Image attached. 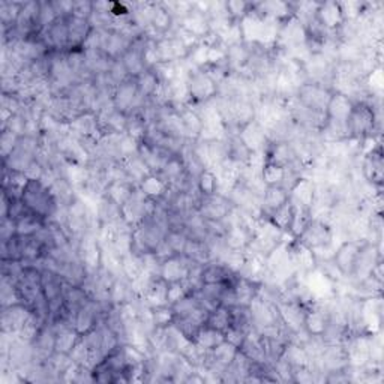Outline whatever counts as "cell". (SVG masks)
Masks as SVG:
<instances>
[{"mask_svg": "<svg viewBox=\"0 0 384 384\" xmlns=\"http://www.w3.org/2000/svg\"><path fill=\"white\" fill-rule=\"evenodd\" d=\"M348 138L365 143L380 135V98L369 96L362 101H354L347 119Z\"/></svg>", "mask_w": 384, "mask_h": 384, "instance_id": "6da1fadb", "label": "cell"}, {"mask_svg": "<svg viewBox=\"0 0 384 384\" xmlns=\"http://www.w3.org/2000/svg\"><path fill=\"white\" fill-rule=\"evenodd\" d=\"M21 200L27 210H31L48 221L58 215V212L61 210L50 187H47L42 180L27 182Z\"/></svg>", "mask_w": 384, "mask_h": 384, "instance_id": "7a4b0ae2", "label": "cell"}, {"mask_svg": "<svg viewBox=\"0 0 384 384\" xmlns=\"http://www.w3.org/2000/svg\"><path fill=\"white\" fill-rule=\"evenodd\" d=\"M188 104L203 105L218 96L219 84L210 77L206 69H190L187 77Z\"/></svg>", "mask_w": 384, "mask_h": 384, "instance_id": "3957f363", "label": "cell"}, {"mask_svg": "<svg viewBox=\"0 0 384 384\" xmlns=\"http://www.w3.org/2000/svg\"><path fill=\"white\" fill-rule=\"evenodd\" d=\"M359 173L362 179L369 187L381 191L383 182H384V160H383V150L381 143L378 141L377 145H373L363 152L362 161L359 164Z\"/></svg>", "mask_w": 384, "mask_h": 384, "instance_id": "277c9868", "label": "cell"}, {"mask_svg": "<svg viewBox=\"0 0 384 384\" xmlns=\"http://www.w3.org/2000/svg\"><path fill=\"white\" fill-rule=\"evenodd\" d=\"M145 103L146 99L140 95L135 78H128L113 89L111 104L115 110L120 111L125 116L133 115V113L143 107Z\"/></svg>", "mask_w": 384, "mask_h": 384, "instance_id": "5b68a950", "label": "cell"}, {"mask_svg": "<svg viewBox=\"0 0 384 384\" xmlns=\"http://www.w3.org/2000/svg\"><path fill=\"white\" fill-rule=\"evenodd\" d=\"M299 244L305 245L312 251H320L324 248H331L335 244V230L333 227L321 219L312 218L305 232L296 239Z\"/></svg>", "mask_w": 384, "mask_h": 384, "instance_id": "8992f818", "label": "cell"}, {"mask_svg": "<svg viewBox=\"0 0 384 384\" xmlns=\"http://www.w3.org/2000/svg\"><path fill=\"white\" fill-rule=\"evenodd\" d=\"M380 261H383L381 244H373V242H366V240L362 242L350 281L353 284L363 282L365 279L371 276L373 270Z\"/></svg>", "mask_w": 384, "mask_h": 384, "instance_id": "52a82bcc", "label": "cell"}, {"mask_svg": "<svg viewBox=\"0 0 384 384\" xmlns=\"http://www.w3.org/2000/svg\"><path fill=\"white\" fill-rule=\"evenodd\" d=\"M333 95V90L327 86H323V84L317 83H305L303 86L297 89L296 98L297 101L311 111L320 113V115H326V108L327 104H329L331 98Z\"/></svg>", "mask_w": 384, "mask_h": 384, "instance_id": "ba28073f", "label": "cell"}, {"mask_svg": "<svg viewBox=\"0 0 384 384\" xmlns=\"http://www.w3.org/2000/svg\"><path fill=\"white\" fill-rule=\"evenodd\" d=\"M32 314V309L24 303H16L2 308V311H0V331L5 335H19Z\"/></svg>", "mask_w": 384, "mask_h": 384, "instance_id": "9c48e42d", "label": "cell"}, {"mask_svg": "<svg viewBox=\"0 0 384 384\" xmlns=\"http://www.w3.org/2000/svg\"><path fill=\"white\" fill-rule=\"evenodd\" d=\"M360 245H362V242H358V240H343L333 251L332 261L336 266L341 276L347 281L351 279Z\"/></svg>", "mask_w": 384, "mask_h": 384, "instance_id": "30bf717a", "label": "cell"}, {"mask_svg": "<svg viewBox=\"0 0 384 384\" xmlns=\"http://www.w3.org/2000/svg\"><path fill=\"white\" fill-rule=\"evenodd\" d=\"M233 209L234 206L230 202V198L218 192L210 197H202L197 212L206 221H224L233 212Z\"/></svg>", "mask_w": 384, "mask_h": 384, "instance_id": "8fae6325", "label": "cell"}, {"mask_svg": "<svg viewBox=\"0 0 384 384\" xmlns=\"http://www.w3.org/2000/svg\"><path fill=\"white\" fill-rule=\"evenodd\" d=\"M275 305H276L282 326L286 327L291 335L305 331L303 320H305L306 306L293 302V301H279V299L275 301Z\"/></svg>", "mask_w": 384, "mask_h": 384, "instance_id": "7c38bea8", "label": "cell"}, {"mask_svg": "<svg viewBox=\"0 0 384 384\" xmlns=\"http://www.w3.org/2000/svg\"><path fill=\"white\" fill-rule=\"evenodd\" d=\"M80 261L86 266L89 274L98 272L103 267V245L96 234H88L77 244Z\"/></svg>", "mask_w": 384, "mask_h": 384, "instance_id": "4fadbf2b", "label": "cell"}, {"mask_svg": "<svg viewBox=\"0 0 384 384\" xmlns=\"http://www.w3.org/2000/svg\"><path fill=\"white\" fill-rule=\"evenodd\" d=\"M191 264L192 261H190L185 255H172V257L161 261L158 276L167 284L183 281L188 276Z\"/></svg>", "mask_w": 384, "mask_h": 384, "instance_id": "5bb4252c", "label": "cell"}, {"mask_svg": "<svg viewBox=\"0 0 384 384\" xmlns=\"http://www.w3.org/2000/svg\"><path fill=\"white\" fill-rule=\"evenodd\" d=\"M177 116L180 119L183 133L187 140H198L203 131V119L200 111H198L194 105L191 104H183L179 105L177 108Z\"/></svg>", "mask_w": 384, "mask_h": 384, "instance_id": "9a60e30c", "label": "cell"}, {"mask_svg": "<svg viewBox=\"0 0 384 384\" xmlns=\"http://www.w3.org/2000/svg\"><path fill=\"white\" fill-rule=\"evenodd\" d=\"M316 17L321 23L324 29H327L332 33H336L346 23L344 14H343V9H341L339 2H333V0H329V2H318Z\"/></svg>", "mask_w": 384, "mask_h": 384, "instance_id": "2e32d148", "label": "cell"}, {"mask_svg": "<svg viewBox=\"0 0 384 384\" xmlns=\"http://www.w3.org/2000/svg\"><path fill=\"white\" fill-rule=\"evenodd\" d=\"M316 191H317V183L314 182V179L302 176V177H299L297 182L291 187L290 200L296 206H301L311 210L316 200Z\"/></svg>", "mask_w": 384, "mask_h": 384, "instance_id": "e0dca14e", "label": "cell"}, {"mask_svg": "<svg viewBox=\"0 0 384 384\" xmlns=\"http://www.w3.org/2000/svg\"><path fill=\"white\" fill-rule=\"evenodd\" d=\"M237 275L221 260H210L202 267L203 284H233Z\"/></svg>", "mask_w": 384, "mask_h": 384, "instance_id": "ac0fdd59", "label": "cell"}, {"mask_svg": "<svg viewBox=\"0 0 384 384\" xmlns=\"http://www.w3.org/2000/svg\"><path fill=\"white\" fill-rule=\"evenodd\" d=\"M138 190L143 192L149 200L160 203L170 192V185L160 173H149L138 182Z\"/></svg>", "mask_w": 384, "mask_h": 384, "instance_id": "d6986e66", "label": "cell"}, {"mask_svg": "<svg viewBox=\"0 0 384 384\" xmlns=\"http://www.w3.org/2000/svg\"><path fill=\"white\" fill-rule=\"evenodd\" d=\"M68 31H69V50H83L90 33L93 32V26L90 20H83L73 16H68ZM66 51V53H68Z\"/></svg>", "mask_w": 384, "mask_h": 384, "instance_id": "ffe728a7", "label": "cell"}, {"mask_svg": "<svg viewBox=\"0 0 384 384\" xmlns=\"http://www.w3.org/2000/svg\"><path fill=\"white\" fill-rule=\"evenodd\" d=\"M237 135L240 137L242 141H244L245 146L251 152L264 150L267 147V143H269L267 133L264 131V128L257 120H254V122L248 123L247 126L242 128V130L237 133Z\"/></svg>", "mask_w": 384, "mask_h": 384, "instance_id": "44dd1931", "label": "cell"}, {"mask_svg": "<svg viewBox=\"0 0 384 384\" xmlns=\"http://www.w3.org/2000/svg\"><path fill=\"white\" fill-rule=\"evenodd\" d=\"M251 53H252V44H248V42H239V44L225 47L227 68H229L230 73H234V74L242 73L249 62Z\"/></svg>", "mask_w": 384, "mask_h": 384, "instance_id": "7402d4cb", "label": "cell"}, {"mask_svg": "<svg viewBox=\"0 0 384 384\" xmlns=\"http://www.w3.org/2000/svg\"><path fill=\"white\" fill-rule=\"evenodd\" d=\"M290 200V191L284 187H266L261 195V217L269 218Z\"/></svg>", "mask_w": 384, "mask_h": 384, "instance_id": "603a6c76", "label": "cell"}, {"mask_svg": "<svg viewBox=\"0 0 384 384\" xmlns=\"http://www.w3.org/2000/svg\"><path fill=\"white\" fill-rule=\"evenodd\" d=\"M261 287V282L249 279L247 276L237 275L233 284V294L236 299V305L240 306H249L251 302L257 297Z\"/></svg>", "mask_w": 384, "mask_h": 384, "instance_id": "cb8c5ba5", "label": "cell"}, {"mask_svg": "<svg viewBox=\"0 0 384 384\" xmlns=\"http://www.w3.org/2000/svg\"><path fill=\"white\" fill-rule=\"evenodd\" d=\"M354 101L351 98H348L347 95L333 92L329 104H327L326 108V118L331 120H336V122H344L347 123V119L350 116V113L353 110Z\"/></svg>", "mask_w": 384, "mask_h": 384, "instance_id": "d4e9b609", "label": "cell"}, {"mask_svg": "<svg viewBox=\"0 0 384 384\" xmlns=\"http://www.w3.org/2000/svg\"><path fill=\"white\" fill-rule=\"evenodd\" d=\"M182 255H185V257H187L190 261L197 263V264H202V266L209 263L210 260H213L209 242L203 240V239L188 237L187 247H185Z\"/></svg>", "mask_w": 384, "mask_h": 384, "instance_id": "484cf974", "label": "cell"}, {"mask_svg": "<svg viewBox=\"0 0 384 384\" xmlns=\"http://www.w3.org/2000/svg\"><path fill=\"white\" fill-rule=\"evenodd\" d=\"M47 222H48V219L42 218V217L36 215V213L26 209L23 215H20L16 219V232L19 236H23V237L35 236L36 233H39L42 229H44Z\"/></svg>", "mask_w": 384, "mask_h": 384, "instance_id": "4316f807", "label": "cell"}, {"mask_svg": "<svg viewBox=\"0 0 384 384\" xmlns=\"http://www.w3.org/2000/svg\"><path fill=\"white\" fill-rule=\"evenodd\" d=\"M53 329L56 331L54 351L71 354V351L80 343L81 335L71 326H53Z\"/></svg>", "mask_w": 384, "mask_h": 384, "instance_id": "83f0119b", "label": "cell"}, {"mask_svg": "<svg viewBox=\"0 0 384 384\" xmlns=\"http://www.w3.org/2000/svg\"><path fill=\"white\" fill-rule=\"evenodd\" d=\"M137 188V183L131 182V180H116V182H110L107 185V188L104 191V195L113 203H116L120 209L123 207V204L130 200V197L133 195V192Z\"/></svg>", "mask_w": 384, "mask_h": 384, "instance_id": "f1b7e54d", "label": "cell"}, {"mask_svg": "<svg viewBox=\"0 0 384 384\" xmlns=\"http://www.w3.org/2000/svg\"><path fill=\"white\" fill-rule=\"evenodd\" d=\"M180 27H183L185 31H188L190 33L195 35L198 39H204L210 33V26H209V19L204 14H200L192 9L191 14H188L187 17L177 21Z\"/></svg>", "mask_w": 384, "mask_h": 384, "instance_id": "f546056e", "label": "cell"}, {"mask_svg": "<svg viewBox=\"0 0 384 384\" xmlns=\"http://www.w3.org/2000/svg\"><path fill=\"white\" fill-rule=\"evenodd\" d=\"M135 83H137L140 95L143 96L146 101H150V99H155L156 96H158L162 88V84L158 76L155 74L153 69H145L143 73L135 78Z\"/></svg>", "mask_w": 384, "mask_h": 384, "instance_id": "4dcf8cb0", "label": "cell"}, {"mask_svg": "<svg viewBox=\"0 0 384 384\" xmlns=\"http://www.w3.org/2000/svg\"><path fill=\"white\" fill-rule=\"evenodd\" d=\"M289 176V168L276 165L272 162H266L261 168V179L264 187H286Z\"/></svg>", "mask_w": 384, "mask_h": 384, "instance_id": "1f68e13d", "label": "cell"}, {"mask_svg": "<svg viewBox=\"0 0 384 384\" xmlns=\"http://www.w3.org/2000/svg\"><path fill=\"white\" fill-rule=\"evenodd\" d=\"M195 187L198 194L202 197H210L219 192V180L215 173V170L204 168L203 172L197 176Z\"/></svg>", "mask_w": 384, "mask_h": 384, "instance_id": "d6a6232c", "label": "cell"}, {"mask_svg": "<svg viewBox=\"0 0 384 384\" xmlns=\"http://www.w3.org/2000/svg\"><path fill=\"white\" fill-rule=\"evenodd\" d=\"M23 4L24 2H12V0H2V2H0V21H2V32L11 31L16 27Z\"/></svg>", "mask_w": 384, "mask_h": 384, "instance_id": "836d02e7", "label": "cell"}, {"mask_svg": "<svg viewBox=\"0 0 384 384\" xmlns=\"http://www.w3.org/2000/svg\"><path fill=\"white\" fill-rule=\"evenodd\" d=\"M206 324L213 327V329H217V331L224 333L233 324V317H232L230 306L218 305L217 308H213L212 311H209Z\"/></svg>", "mask_w": 384, "mask_h": 384, "instance_id": "e575fe53", "label": "cell"}, {"mask_svg": "<svg viewBox=\"0 0 384 384\" xmlns=\"http://www.w3.org/2000/svg\"><path fill=\"white\" fill-rule=\"evenodd\" d=\"M224 341H225L224 333L217 331V329H213V327H210L207 324H204L194 338V343L206 351L213 350L217 346L224 343Z\"/></svg>", "mask_w": 384, "mask_h": 384, "instance_id": "d590c367", "label": "cell"}, {"mask_svg": "<svg viewBox=\"0 0 384 384\" xmlns=\"http://www.w3.org/2000/svg\"><path fill=\"white\" fill-rule=\"evenodd\" d=\"M293 213H294V204L291 203V200H289L282 207L274 212L272 215L269 217V219L272 221L282 233H289L291 221H293Z\"/></svg>", "mask_w": 384, "mask_h": 384, "instance_id": "8d00e7d4", "label": "cell"}, {"mask_svg": "<svg viewBox=\"0 0 384 384\" xmlns=\"http://www.w3.org/2000/svg\"><path fill=\"white\" fill-rule=\"evenodd\" d=\"M311 219H312V215H311L309 209H305V207L294 204L293 221H291V227H290L289 234L293 239H297L299 236H301L305 232V229L308 227V224L311 222Z\"/></svg>", "mask_w": 384, "mask_h": 384, "instance_id": "74e56055", "label": "cell"}, {"mask_svg": "<svg viewBox=\"0 0 384 384\" xmlns=\"http://www.w3.org/2000/svg\"><path fill=\"white\" fill-rule=\"evenodd\" d=\"M164 242L168 245V248L173 251L175 255H182L185 247H187L188 234L180 229H168Z\"/></svg>", "mask_w": 384, "mask_h": 384, "instance_id": "f35d334b", "label": "cell"}, {"mask_svg": "<svg viewBox=\"0 0 384 384\" xmlns=\"http://www.w3.org/2000/svg\"><path fill=\"white\" fill-rule=\"evenodd\" d=\"M225 11L232 21L240 23L249 14L251 2H244V0H229V2H225Z\"/></svg>", "mask_w": 384, "mask_h": 384, "instance_id": "ab89813d", "label": "cell"}, {"mask_svg": "<svg viewBox=\"0 0 384 384\" xmlns=\"http://www.w3.org/2000/svg\"><path fill=\"white\" fill-rule=\"evenodd\" d=\"M152 321L155 327H168L175 321V311L170 305L152 308Z\"/></svg>", "mask_w": 384, "mask_h": 384, "instance_id": "60d3db41", "label": "cell"}, {"mask_svg": "<svg viewBox=\"0 0 384 384\" xmlns=\"http://www.w3.org/2000/svg\"><path fill=\"white\" fill-rule=\"evenodd\" d=\"M20 138H21L20 135L9 130H0V155H2V160H6L14 152V149L19 145Z\"/></svg>", "mask_w": 384, "mask_h": 384, "instance_id": "b9f144b4", "label": "cell"}, {"mask_svg": "<svg viewBox=\"0 0 384 384\" xmlns=\"http://www.w3.org/2000/svg\"><path fill=\"white\" fill-rule=\"evenodd\" d=\"M188 294H190V291H188L187 286L183 284V281L167 284V305L173 306L177 302H180L183 297H187Z\"/></svg>", "mask_w": 384, "mask_h": 384, "instance_id": "7bdbcfd3", "label": "cell"}, {"mask_svg": "<svg viewBox=\"0 0 384 384\" xmlns=\"http://www.w3.org/2000/svg\"><path fill=\"white\" fill-rule=\"evenodd\" d=\"M92 14H93V2H90V0H74L71 16L83 20H90Z\"/></svg>", "mask_w": 384, "mask_h": 384, "instance_id": "ee69618b", "label": "cell"}, {"mask_svg": "<svg viewBox=\"0 0 384 384\" xmlns=\"http://www.w3.org/2000/svg\"><path fill=\"white\" fill-rule=\"evenodd\" d=\"M247 335H248V332L244 331V329H240V327H237V326H230L229 329L224 332L227 343H230L236 348H240V346L244 344Z\"/></svg>", "mask_w": 384, "mask_h": 384, "instance_id": "f6af8a7d", "label": "cell"}, {"mask_svg": "<svg viewBox=\"0 0 384 384\" xmlns=\"http://www.w3.org/2000/svg\"><path fill=\"white\" fill-rule=\"evenodd\" d=\"M16 234V221L11 218H2V222H0V240H6Z\"/></svg>", "mask_w": 384, "mask_h": 384, "instance_id": "bcb514c9", "label": "cell"}]
</instances>
